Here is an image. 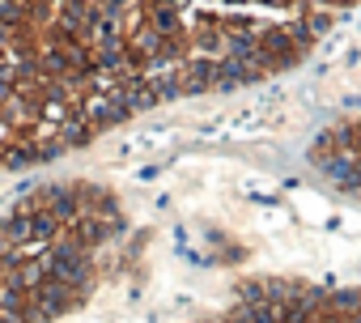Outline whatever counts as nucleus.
I'll return each instance as SVG.
<instances>
[{
  "label": "nucleus",
  "instance_id": "f257e3e1",
  "mask_svg": "<svg viewBox=\"0 0 361 323\" xmlns=\"http://www.w3.org/2000/svg\"><path fill=\"white\" fill-rule=\"evenodd\" d=\"M340 106H344V111H361V94H344Z\"/></svg>",
  "mask_w": 361,
  "mask_h": 323
}]
</instances>
